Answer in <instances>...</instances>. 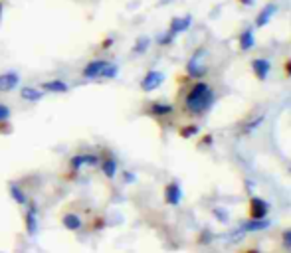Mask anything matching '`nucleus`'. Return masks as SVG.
Here are the masks:
<instances>
[{"label": "nucleus", "mask_w": 291, "mask_h": 253, "mask_svg": "<svg viewBox=\"0 0 291 253\" xmlns=\"http://www.w3.org/2000/svg\"><path fill=\"white\" fill-rule=\"evenodd\" d=\"M26 226H28V234L34 235L38 230V222H36V208H32L28 214H26Z\"/></svg>", "instance_id": "obj_15"}, {"label": "nucleus", "mask_w": 291, "mask_h": 253, "mask_svg": "<svg viewBox=\"0 0 291 253\" xmlns=\"http://www.w3.org/2000/svg\"><path fill=\"white\" fill-rule=\"evenodd\" d=\"M8 117H10V107L8 105H0V123L6 121Z\"/></svg>", "instance_id": "obj_23"}, {"label": "nucleus", "mask_w": 291, "mask_h": 253, "mask_svg": "<svg viewBox=\"0 0 291 253\" xmlns=\"http://www.w3.org/2000/svg\"><path fill=\"white\" fill-rule=\"evenodd\" d=\"M163 81H164V75L161 72H149L145 75V79L141 81V87L145 91H155L157 87H161Z\"/></svg>", "instance_id": "obj_3"}, {"label": "nucleus", "mask_w": 291, "mask_h": 253, "mask_svg": "<svg viewBox=\"0 0 291 253\" xmlns=\"http://www.w3.org/2000/svg\"><path fill=\"white\" fill-rule=\"evenodd\" d=\"M266 214H268V204L259 198H252V212H250L252 219H261L266 217Z\"/></svg>", "instance_id": "obj_7"}, {"label": "nucleus", "mask_w": 291, "mask_h": 253, "mask_svg": "<svg viewBox=\"0 0 291 253\" xmlns=\"http://www.w3.org/2000/svg\"><path fill=\"white\" fill-rule=\"evenodd\" d=\"M240 46H242L244 50H250V48L254 46V34H252L250 30L242 34V38H240Z\"/></svg>", "instance_id": "obj_19"}, {"label": "nucleus", "mask_w": 291, "mask_h": 253, "mask_svg": "<svg viewBox=\"0 0 291 253\" xmlns=\"http://www.w3.org/2000/svg\"><path fill=\"white\" fill-rule=\"evenodd\" d=\"M194 133H196V126H190V129L182 131V137H190V135H194Z\"/></svg>", "instance_id": "obj_25"}, {"label": "nucleus", "mask_w": 291, "mask_h": 253, "mask_svg": "<svg viewBox=\"0 0 291 253\" xmlns=\"http://www.w3.org/2000/svg\"><path fill=\"white\" fill-rule=\"evenodd\" d=\"M18 83H20L18 73L8 72V73H2V75H0V91H2V93L12 91L16 85H18Z\"/></svg>", "instance_id": "obj_4"}, {"label": "nucleus", "mask_w": 291, "mask_h": 253, "mask_svg": "<svg viewBox=\"0 0 291 253\" xmlns=\"http://www.w3.org/2000/svg\"><path fill=\"white\" fill-rule=\"evenodd\" d=\"M273 12H275V6H273V4L266 6V10H261V14H259V18H257V26L268 24V22H270V18H272Z\"/></svg>", "instance_id": "obj_17"}, {"label": "nucleus", "mask_w": 291, "mask_h": 253, "mask_svg": "<svg viewBox=\"0 0 291 253\" xmlns=\"http://www.w3.org/2000/svg\"><path fill=\"white\" fill-rule=\"evenodd\" d=\"M64 226H66L68 230L75 232V230L81 228V217L75 216V214H66V216H64Z\"/></svg>", "instance_id": "obj_14"}, {"label": "nucleus", "mask_w": 291, "mask_h": 253, "mask_svg": "<svg viewBox=\"0 0 291 253\" xmlns=\"http://www.w3.org/2000/svg\"><path fill=\"white\" fill-rule=\"evenodd\" d=\"M287 73H291V61H289V66H287Z\"/></svg>", "instance_id": "obj_27"}, {"label": "nucleus", "mask_w": 291, "mask_h": 253, "mask_svg": "<svg viewBox=\"0 0 291 253\" xmlns=\"http://www.w3.org/2000/svg\"><path fill=\"white\" fill-rule=\"evenodd\" d=\"M190 26V18H174L172 20V24H170V30H168V36H177V34H181L184 32L186 28Z\"/></svg>", "instance_id": "obj_9"}, {"label": "nucleus", "mask_w": 291, "mask_h": 253, "mask_svg": "<svg viewBox=\"0 0 291 253\" xmlns=\"http://www.w3.org/2000/svg\"><path fill=\"white\" fill-rule=\"evenodd\" d=\"M164 198H166V202H168L170 206H177V204L181 202V198H182L181 186H179L177 182L168 184V186H166V192H164Z\"/></svg>", "instance_id": "obj_5"}, {"label": "nucleus", "mask_w": 291, "mask_h": 253, "mask_svg": "<svg viewBox=\"0 0 291 253\" xmlns=\"http://www.w3.org/2000/svg\"><path fill=\"white\" fill-rule=\"evenodd\" d=\"M125 180H127V182H133V180H135V178H133V176H131V174H129V172H127V176H125Z\"/></svg>", "instance_id": "obj_26"}, {"label": "nucleus", "mask_w": 291, "mask_h": 253, "mask_svg": "<svg viewBox=\"0 0 291 253\" xmlns=\"http://www.w3.org/2000/svg\"><path fill=\"white\" fill-rule=\"evenodd\" d=\"M20 97H22L24 101H40V99L44 97V93L40 89H34V87H22Z\"/></svg>", "instance_id": "obj_13"}, {"label": "nucleus", "mask_w": 291, "mask_h": 253, "mask_svg": "<svg viewBox=\"0 0 291 253\" xmlns=\"http://www.w3.org/2000/svg\"><path fill=\"white\" fill-rule=\"evenodd\" d=\"M283 243H285V245H289V247H291V230H287V232L283 234Z\"/></svg>", "instance_id": "obj_24"}, {"label": "nucleus", "mask_w": 291, "mask_h": 253, "mask_svg": "<svg viewBox=\"0 0 291 253\" xmlns=\"http://www.w3.org/2000/svg\"><path fill=\"white\" fill-rule=\"evenodd\" d=\"M252 68H254L255 75H257L259 79H266L268 73H270V61H268V59H255L254 64H252Z\"/></svg>", "instance_id": "obj_12"}, {"label": "nucleus", "mask_w": 291, "mask_h": 253, "mask_svg": "<svg viewBox=\"0 0 291 253\" xmlns=\"http://www.w3.org/2000/svg\"><path fill=\"white\" fill-rule=\"evenodd\" d=\"M10 194H12V198L16 200L18 204H26V196H24V192L20 190L18 186H10Z\"/></svg>", "instance_id": "obj_20"}, {"label": "nucleus", "mask_w": 291, "mask_h": 253, "mask_svg": "<svg viewBox=\"0 0 291 253\" xmlns=\"http://www.w3.org/2000/svg\"><path fill=\"white\" fill-rule=\"evenodd\" d=\"M149 44H151V40H149V38H139V42L135 44V54H143V52H147Z\"/></svg>", "instance_id": "obj_21"}, {"label": "nucleus", "mask_w": 291, "mask_h": 253, "mask_svg": "<svg viewBox=\"0 0 291 253\" xmlns=\"http://www.w3.org/2000/svg\"><path fill=\"white\" fill-rule=\"evenodd\" d=\"M266 228H270V222H268L266 217H261V219H252V222H246V224L242 226V230H244V232H259V230H266Z\"/></svg>", "instance_id": "obj_10"}, {"label": "nucleus", "mask_w": 291, "mask_h": 253, "mask_svg": "<svg viewBox=\"0 0 291 253\" xmlns=\"http://www.w3.org/2000/svg\"><path fill=\"white\" fill-rule=\"evenodd\" d=\"M204 72H206V68L202 66L200 61V52L194 55L190 61H188V73L192 75V77H202L204 75Z\"/></svg>", "instance_id": "obj_8"}, {"label": "nucleus", "mask_w": 291, "mask_h": 253, "mask_svg": "<svg viewBox=\"0 0 291 253\" xmlns=\"http://www.w3.org/2000/svg\"><path fill=\"white\" fill-rule=\"evenodd\" d=\"M107 64H109V61H105V59H93V61H90V64L83 68V77H88V79L101 77V73H103Z\"/></svg>", "instance_id": "obj_2"}, {"label": "nucleus", "mask_w": 291, "mask_h": 253, "mask_svg": "<svg viewBox=\"0 0 291 253\" xmlns=\"http://www.w3.org/2000/svg\"><path fill=\"white\" fill-rule=\"evenodd\" d=\"M101 168H103V174H105V176H109V178H113V176L117 174V163H115L113 159H107Z\"/></svg>", "instance_id": "obj_18"}, {"label": "nucleus", "mask_w": 291, "mask_h": 253, "mask_svg": "<svg viewBox=\"0 0 291 253\" xmlns=\"http://www.w3.org/2000/svg\"><path fill=\"white\" fill-rule=\"evenodd\" d=\"M214 101V91L210 89L206 83H196L186 95V109L190 113H204Z\"/></svg>", "instance_id": "obj_1"}, {"label": "nucleus", "mask_w": 291, "mask_h": 253, "mask_svg": "<svg viewBox=\"0 0 291 253\" xmlns=\"http://www.w3.org/2000/svg\"><path fill=\"white\" fill-rule=\"evenodd\" d=\"M99 163V156L95 154H75L72 159V166L73 168H81V166H95Z\"/></svg>", "instance_id": "obj_6"}, {"label": "nucleus", "mask_w": 291, "mask_h": 253, "mask_svg": "<svg viewBox=\"0 0 291 253\" xmlns=\"http://www.w3.org/2000/svg\"><path fill=\"white\" fill-rule=\"evenodd\" d=\"M117 75V66H113V64H107L105 66V70L101 73V77H105V79H113Z\"/></svg>", "instance_id": "obj_22"}, {"label": "nucleus", "mask_w": 291, "mask_h": 253, "mask_svg": "<svg viewBox=\"0 0 291 253\" xmlns=\"http://www.w3.org/2000/svg\"><path fill=\"white\" fill-rule=\"evenodd\" d=\"M0 16H2V6H0Z\"/></svg>", "instance_id": "obj_28"}, {"label": "nucleus", "mask_w": 291, "mask_h": 253, "mask_svg": "<svg viewBox=\"0 0 291 253\" xmlns=\"http://www.w3.org/2000/svg\"><path fill=\"white\" fill-rule=\"evenodd\" d=\"M68 89H70L68 83L62 81V79H52V81L44 83V91H50V93H66Z\"/></svg>", "instance_id": "obj_11"}, {"label": "nucleus", "mask_w": 291, "mask_h": 253, "mask_svg": "<svg viewBox=\"0 0 291 253\" xmlns=\"http://www.w3.org/2000/svg\"><path fill=\"white\" fill-rule=\"evenodd\" d=\"M151 113H153V115H159V117H161V115H170V113H172V107H170V105H164V103H153V105H151Z\"/></svg>", "instance_id": "obj_16"}]
</instances>
